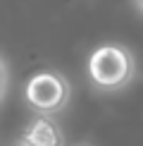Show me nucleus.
Wrapping results in <instances>:
<instances>
[{"mask_svg":"<svg viewBox=\"0 0 143 146\" xmlns=\"http://www.w3.org/2000/svg\"><path fill=\"white\" fill-rule=\"evenodd\" d=\"M14 146H19V144H14Z\"/></svg>","mask_w":143,"mask_h":146,"instance_id":"7","label":"nucleus"},{"mask_svg":"<svg viewBox=\"0 0 143 146\" xmlns=\"http://www.w3.org/2000/svg\"><path fill=\"white\" fill-rule=\"evenodd\" d=\"M7 94H10V65H7V60L0 55V106L7 98Z\"/></svg>","mask_w":143,"mask_h":146,"instance_id":"4","label":"nucleus"},{"mask_svg":"<svg viewBox=\"0 0 143 146\" xmlns=\"http://www.w3.org/2000/svg\"><path fill=\"white\" fill-rule=\"evenodd\" d=\"M86 77L98 94H122L138 79V60L129 46L107 41L88 53Z\"/></svg>","mask_w":143,"mask_h":146,"instance_id":"1","label":"nucleus"},{"mask_svg":"<svg viewBox=\"0 0 143 146\" xmlns=\"http://www.w3.org/2000/svg\"><path fill=\"white\" fill-rule=\"evenodd\" d=\"M129 3H131V7L138 12V15H143V0H129Z\"/></svg>","mask_w":143,"mask_h":146,"instance_id":"5","label":"nucleus"},{"mask_svg":"<svg viewBox=\"0 0 143 146\" xmlns=\"http://www.w3.org/2000/svg\"><path fill=\"white\" fill-rule=\"evenodd\" d=\"M72 146H93V144H88V141H79V144H72Z\"/></svg>","mask_w":143,"mask_h":146,"instance_id":"6","label":"nucleus"},{"mask_svg":"<svg viewBox=\"0 0 143 146\" xmlns=\"http://www.w3.org/2000/svg\"><path fill=\"white\" fill-rule=\"evenodd\" d=\"M24 101L36 115L55 117L69 106L72 84L57 70H38L24 84Z\"/></svg>","mask_w":143,"mask_h":146,"instance_id":"2","label":"nucleus"},{"mask_svg":"<svg viewBox=\"0 0 143 146\" xmlns=\"http://www.w3.org/2000/svg\"><path fill=\"white\" fill-rule=\"evenodd\" d=\"M19 146H64V132L60 122L50 115H36L22 137L17 139Z\"/></svg>","mask_w":143,"mask_h":146,"instance_id":"3","label":"nucleus"}]
</instances>
